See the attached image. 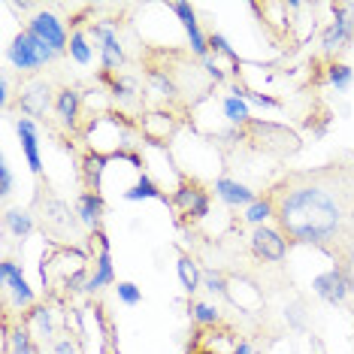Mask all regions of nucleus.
Here are the masks:
<instances>
[{"label":"nucleus","instance_id":"nucleus-1","mask_svg":"<svg viewBox=\"0 0 354 354\" xmlns=\"http://www.w3.org/2000/svg\"><path fill=\"white\" fill-rule=\"evenodd\" d=\"M276 218L294 243L324 245L342 233L345 224L342 191H333V185L327 182L294 185L279 200Z\"/></svg>","mask_w":354,"mask_h":354},{"label":"nucleus","instance_id":"nucleus-2","mask_svg":"<svg viewBox=\"0 0 354 354\" xmlns=\"http://www.w3.org/2000/svg\"><path fill=\"white\" fill-rule=\"evenodd\" d=\"M55 58H58V52L49 49V46H46L37 34H30V30L15 34V39L10 43V49H6V61H10L19 73H37L39 67L52 64Z\"/></svg>","mask_w":354,"mask_h":354},{"label":"nucleus","instance_id":"nucleus-3","mask_svg":"<svg viewBox=\"0 0 354 354\" xmlns=\"http://www.w3.org/2000/svg\"><path fill=\"white\" fill-rule=\"evenodd\" d=\"M28 30H30V34H37L46 46H49V49H55L58 55L67 52V46H70L67 28H64V21L55 12H46V10L34 12V15H30V21H28Z\"/></svg>","mask_w":354,"mask_h":354},{"label":"nucleus","instance_id":"nucleus-4","mask_svg":"<svg viewBox=\"0 0 354 354\" xmlns=\"http://www.w3.org/2000/svg\"><path fill=\"white\" fill-rule=\"evenodd\" d=\"M312 291H315L318 300H324L330 306H342L351 294V285H348V279H345L342 267H330L312 279Z\"/></svg>","mask_w":354,"mask_h":354},{"label":"nucleus","instance_id":"nucleus-5","mask_svg":"<svg viewBox=\"0 0 354 354\" xmlns=\"http://www.w3.org/2000/svg\"><path fill=\"white\" fill-rule=\"evenodd\" d=\"M354 6H333V21L327 25L324 37H321V49L324 52H339L345 43L354 37Z\"/></svg>","mask_w":354,"mask_h":354},{"label":"nucleus","instance_id":"nucleus-6","mask_svg":"<svg viewBox=\"0 0 354 354\" xmlns=\"http://www.w3.org/2000/svg\"><path fill=\"white\" fill-rule=\"evenodd\" d=\"M252 252L254 257H261V261H267V263H279V261H285V254H288V239L281 236V230L276 227H254L252 233Z\"/></svg>","mask_w":354,"mask_h":354},{"label":"nucleus","instance_id":"nucleus-7","mask_svg":"<svg viewBox=\"0 0 354 354\" xmlns=\"http://www.w3.org/2000/svg\"><path fill=\"white\" fill-rule=\"evenodd\" d=\"M0 285L6 288V291L12 294V303L19 306V309H28V306H34V288L25 281V272L15 261H3L0 263Z\"/></svg>","mask_w":354,"mask_h":354},{"label":"nucleus","instance_id":"nucleus-8","mask_svg":"<svg viewBox=\"0 0 354 354\" xmlns=\"http://www.w3.org/2000/svg\"><path fill=\"white\" fill-rule=\"evenodd\" d=\"M170 10L179 15L185 34H188V39H191V52H194L200 61H206L209 58V37L200 30V21H197L194 6H191V3H170Z\"/></svg>","mask_w":354,"mask_h":354},{"label":"nucleus","instance_id":"nucleus-9","mask_svg":"<svg viewBox=\"0 0 354 354\" xmlns=\"http://www.w3.org/2000/svg\"><path fill=\"white\" fill-rule=\"evenodd\" d=\"M15 133H19V140H21V151H25L30 173L39 176L43 173V158H39V127H37V122L28 118V115L15 118Z\"/></svg>","mask_w":354,"mask_h":354},{"label":"nucleus","instance_id":"nucleus-10","mask_svg":"<svg viewBox=\"0 0 354 354\" xmlns=\"http://www.w3.org/2000/svg\"><path fill=\"white\" fill-rule=\"evenodd\" d=\"M173 203L179 206L185 215H191V218H206L209 215V194L197 182H182L179 188L173 191Z\"/></svg>","mask_w":354,"mask_h":354},{"label":"nucleus","instance_id":"nucleus-11","mask_svg":"<svg viewBox=\"0 0 354 354\" xmlns=\"http://www.w3.org/2000/svg\"><path fill=\"white\" fill-rule=\"evenodd\" d=\"M91 37L100 39V61H103V73H112V70H118L124 64V49L122 43H118L115 30L106 21V25H94L91 28Z\"/></svg>","mask_w":354,"mask_h":354},{"label":"nucleus","instance_id":"nucleus-12","mask_svg":"<svg viewBox=\"0 0 354 354\" xmlns=\"http://www.w3.org/2000/svg\"><path fill=\"white\" fill-rule=\"evenodd\" d=\"M97 239H100V254H97V261H94V272L88 276L85 294H97L100 288H106V285L115 281V270H112V245L103 233H97Z\"/></svg>","mask_w":354,"mask_h":354},{"label":"nucleus","instance_id":"nucleus-13","mask_svg":"<svg viewBox=\"0 0 354 354\" xmlns=\"http://www.w3.org/2000/svg\"><path fill=\"white\" fill-rule=\"evenodd\" d=\"M215 197L224 200L227 206H252L254 203V191L248 188V185L236 182V179H227V176H221V179H215Z\"/></svg>","mask_w":354,"mask_h":354},{"label":"nucleus","instance_id":"nucleus-14","mask_svg":"<svg viewBox=\"0 0 354 354\" xmlns=\"http://www.w3.org/2000/svg\"><path fill=\"white\" fill-rule=\"evenodd\" d=\"M76 215H79V221H82L88 230L100 233V221H103V197L97 194V191H85V194L79 197Z\"/></svg>","mask_w":354,"mask_h":354},{"label":"nucleus","instance_id":"nucleus-15","mask_svg":"<svg viewBox=\"0 0 354 354\" xmlns=\"http://www.w3.org/2000/svg\"><path fill=\"white\" fill-rule=\"evenodd\" d=\"M79 91L76 88H61L55 94V112H58L61 124L64 127H76V118H79Z\"/></svg>","mask_w":354,"mask_h":354},{"label":"nucleus","instance_id":"nucleus-16","mask_svg":"<svg viewBox=\"0 0 354 354\" xmlns=\"http://www.w3.org/2000/svg\"><path fill=\"white\" fill-rule=\"evenodd\" d=\"M21 109L28 115H43L49 109V85L46 82H30L28 88H21Z\"/></svg>","mask_w":354,"mask_h":354},{"label":"nucleus","instance_id":"nucleus-17","mask_svg":"<svg viewBox=\"0 0 354 354\" xmlns=\"http://www.w3.org/2000/svg\"><path fill=\"white\" fill-rule=\"evenodd\" d=\"M176 272H179V281H182V288L188 294L200 291V285H203V272H200L197 261L191 254H179V261H176Z\"/></svg>","mask_w":354,"mask_h":354},{"label":"nucleus","instance_id":"nucleus-18","mask_svg":"<svg viewBox=\"0 0 354 354\" xmlns=\"http://www.w3.org/2000/svg\"><path fill=\"white\" fill-rule=\"evenodd\" d=\"M124 200L127 203H136V200H160V203H167V194L149 179L146 173H140V179L133 182V188L124 191Z\"/></svg>","mask_w":354,"mask_h":354},{"label":"nucleus","instance_id":"nucleus-19","mask_svg":"<svg viewBox=\"0 0 354 354\" xmlns=\"http://www.w3.org/2000/svg\"><path fill=\"white\" fill-rule=\"evenodd\" d=\"M3 224L15 239H28L30 233H34V215L25 212V209H6Z\"/></svg>","mask_w":354,"mask_h":354},{"label":"nucleus","instance_id":"nucleus-20","mask_svg":"<svg viewBox=\"0 0 354 354\" xmlns=\"http://www.w3.org/2000/svg\"><path fill=\"white\" fill-rule=\"evenodd\" d=\"M106 155H100V151H88L85 160H82V176H85V182H88V188L91 191H97L100 188V176L103 170H106Z\"/></svg>","mask_w":354,"mask_h":354},{"label":"nucleus","instance_id":"nucleus-21","mask_svg":"<svg viewBox=\"0 0 354 354\" xmlns=\"http://www.w3.org/2000/svg\"><path fill=\"white\" fill-rule=\"evenodd\" d=\"M221 109H224V118H227L230 124H248L252 122V112H248V103L239 97V94H230V97H224L221 103Z\"/></svg>","mask_w":354,"mask_h":354},{"label":"nucleus","instance_id":"nucleus-22","mask_svg":"<svg viewBox=\"0 0 354 354\" xmlns=\"http://www.w3.org/2000/svg\"><path fill=\"white\" fill-rule=\"evenodd\" d=\"M67 52H70V58H73L76 64H82V67H88V64H91V58H94L91 46H88V37L82 34V30H73V34H70Z\"/></svg>","mask_w":354,"mask_h":354},{"label":"nucleus","instance_id":"nucleus-23","mask_svg":"<svg viewBox=\"0 0 354 354\" xmlns=\"http://www.w3.org/2000/svg\"><path fill=\"white\" fill-rule=\"evenodd\" d=\"M272 215H276V206H272L270 197H261L252 206H245V221L254 224V227H263V221L272 218Z\"/></svg>","mask_w":354,"mask_h":354},{"label":"nucleus","instance_id":"nucleus-24","mask_svg":"<svg viewBox=\"0 0 354 354\" xmlns=\"http://www.w3.org/2000/svg\"><path fill=\"white\" fill-rule=\"evenodd\" d=\"M327 82L336 88V91H345L351 82H354V70L348 64H330L327 67Z\"/></svg>","mask_w":354,"mask_h":354},{"label":"nucleus","instance_id":"nucleus-25","mask_svg":"<svg viewBox=\"0 0 354 354\" xmlns=\"http://www.w3.org/2000/svg\"><path fill=\"white\" fill-rule=\"evenodd\" d=\"M34 330L39 339H52L55 336V321H52V309L49 306H39L34 309Z\"/></svg>","mask_w":354,"mask_h":354},{"label":"nucleus","instance_id":"nucleus-26","mask_svg":"<svg viewBox=\"0 0 354 354\" xmlns=\"http://www.w3.org/2000/svg\"><path fill=\"white\" fill-rule=\"evenodd\" d=\"M191 318H194L200 327H212V324H218L221 321V312L215 309L212 303H194L191 306Z\"/></svg>","mask_w":354,"mask_h":354},{"label":"nucleus","instance_id":"nucleus-27","mask_svg":"<svg viewBox=\"0 0 354 354\" xmlns=\"http://www.w3.org/2000/svg\"><path fill=\"white\" fill-rule=\"evenodd\" d=\"M203 288L212 297H230V291H227V279L221 276V272H215V270H206L203 272Z\"/></svg>","mask_w":354,"mask_h":354},{"label":"nucleus","instance_id":"nucleus-28","mask_svg":"<svg viewBox=\"0 0 354 354\" xmlns=\"http://www.w3.org/2000/svg\"><path fill=\"white\" fill-rule=\"evenodd\" d=\"M209 52H215V55H224V58H230V61H233V67L239 70V55L233 52V46H230L221 34H209Z\"/></svg>","mask_w":354,"mask_h":354},{"label":"nucleus","instance_id":"nucleus-29","mask_svg":"<svg viewBox=\"0 0 354 354\" xmlns=\"http://www.w3.org/2000/svg\"><path fill=\"white\" fill-rule=\"evenodd\" d=\"M12 348H15V354H37V345H34V336H30V330H25V327H19L12 333Z\"/></svg>","mask_w":354,"mask_h":354},{"label":"nucleus","instance_id":"nucleus-30","mask_svg":"<svg viewBox=\"0 0 354 354\" xmlns=\"http://www.w3.org/2000/svg\"><path fill=\"white\" fill-rule=\"evenodd\" d=\"M149 82L158 88L160 97H176V94H179V91H176V85H173V79L167 76V73H160V70H151V73H149Z\"/></svg>","mask_w":354,"mask_h":354},{"label":"nucleus","instance_id":"nucleus-31","mask_svg":"<svg viewBox=\"0 0 354 354\" xmlns=\"http://www.w3.org/2000/svg\"><path fill=\"white\" fill-rule=\"evenodd\" d=\"M115 294H118V300H122L124 306H136L142 300V291L133 285V281H118L115 285Z\"/></svg>","mask_w":354,"mask_h":354},{"label":"nucleus","instance_id":"nucleus-32","mask_svg":"<svg viewBox=\"0 0 354 354\" xmlns=\"http://www.w3.org/2000/svg\"><path fill=\"white\" fill-rule=\"evenodd\" d=\"M233 94H239L243 100H252L257 106H267V109H279L281 103L276 97H270V94H257V91H245V88H233Z\"/></svg>","mask_w":354,"mask_h":354},{"label":"nucleus","instance_id":"nucleus-33","mask_svg":"<svg viewBox=\"0 0 354 354\" xmlns=\"http://www.w3.org/2000/svg\"><path fill=\"white\" fill-rule=\"evenodd\" d=\"M285 318H288V324H291L294 330H303L306 327V312H303V303L297 300V303H291L285 309Z\"/></svg>","mask_w":354,"mask_h":354},{"label":"nucleus","instance_id":"nucleus-34","mask_svg":"<svg viewBox=\"0 0 354 354\" xmlns=\"http://www.w3.org/2000/svg\"><path fill=\"white\" fill-rule=\"evenodd\" d=\"M133 94H136V85L133 82L112 79V97H115V100H133Z\"/></svg>","mask_w":354,"mask_h":354},{"label":"nucleus","instance_id":"nucleus-35","mask_svg":"<svg viewBox=\"0 0 354 354\" xmlns=\"http://www.w3.org/2000/svg\"><path fill=\"white\" fill-rule=\"evenodd\" d=\"M12 194V170L6 164V158H0V197H10Z\"/></svg>","mask_w":354,"mask_h":354},{"label":"nucleus","instance_id":"nucleus-36","mask_svg":"<svg viewBox=\"0 0 354 354\" xmlns=\"http://www.w3.org/2000/svg\"><path fill=\"white\" fill-rule=\"evenodd\" d=\"M203 70H206V76L212 79V82H224V79H227V76H224V70L218 67V61H215V58H206V61H203Z\"/></svg>","mask_w":354,"mask_h":354},{"label":"nucleus","instance_id":"nucleus-37","mask_svg":"<svg viewBox=\"0 0 354 354\" xmlns=\"http://www.w3.org/2000/svg\"><path fill=\"white\" fill-rule=\"evenodd\" d=\"M342 272H345V279H348V285H351V291H354V254H345L342 257Z\"/></svg>","mask_w":354,"mask_h":354},{"label":"nucleus","instance_id":"nucleus-38","mask_svg":"<svg viewBox=\"0 0 354 354\" xmlns=\"http://www.w3.org/2000/svg\"><path fill=\"white\" fill-rule=\"evenodd\" d=\"M0 103H3V106H10V79H6V73L0 76Z\"/></svg>","mask_w":354,"mask_h":354},{"label":"nucleus","instance_id":"nucleus-39","mask_svg":"<svg viewBox=\"0 0 354 354\" xmlns=\"http://www.w3.org/2000/svg\"><path fill=\"white\" fill-rule=\"evenodd\" d=\"M55 354H76V345L70 339H58L55 342Z\"/></svg>","mask_w":354,"mask_h":354},{"label":"nucleus","instance_id":"nucleus-40","mask_svg":"<svg viewBox=\"0 0 354 354\" xmlns=\"http://www.w3.org/2000/svg\"><path fill=\"white\" fill-rule=\"evenodd\" d=\"M233 354H252V345H248L245 339H239L236 345H233Z\"/></svg>","mask_w":354,"mask_h":354},{"label":"nucleus","instance_id":"nucleus-41","mask_svg":"<svg viewBox=\"0 0 354 354\" xmlns=\"http://www.w3.org/2000/svg\"><path fill=\"white\" fill-rule=\"evenodd\" d=\"M200 354H209V351H200Z\"/></svg>","mask_w":354,"mask_h":354}]
</instances>
